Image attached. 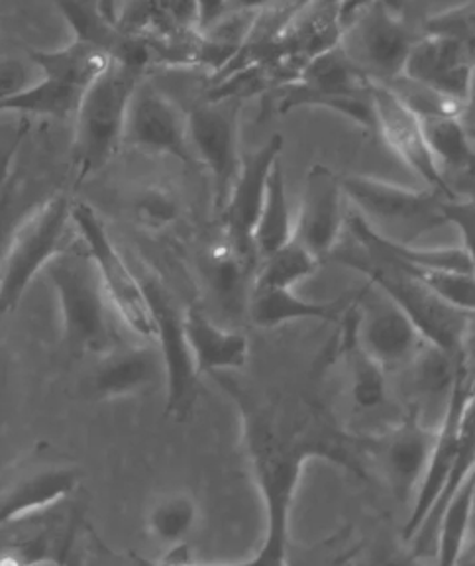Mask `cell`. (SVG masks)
Returning a JSON list of instances; mask_svg holds the SVG:
<instances>
[{
  "label": "cell",
  "mask_w": 475,
  "mask_h": 566,
  "mask_svg": "<svg viewBox=\"0 0 475 566\" xmlns=\"http://www.w3.org/2000/svg\"><path fill=\"white\" fill-rule=\"evenodd\" d=\"M42 274L57 297L63 345L73 356H101L116 346L110 303L87 248L63 247Z\"/></svg>",
  "instance_id": "cell-3"
},
{
  "label": "cell",
  "mask_w": 475,
  "mask_h": 566,
  "mask_svg": "<svg viewBox=\"0 0 475 566\" xmlns=\"http://www.w3.org/2000/svg\"><path fill=\"white\" fill-rule=\"evenodd\" d=\"M236 401L247 462L265 505V537L250 565H287L291 510L308 460H328L366 480L368 437L344 431L323 403L305 396H260L221 376Z\"/></svg>",
  "instance_id": "cell-1"
},
{
  "label": "cell",
  "mask_w": 475,
  "mask_h": 566,
  "mask_svg": "<svg viewBox=\"0 0 475 566\" xmlns=\"http://www.w3.org/2000/svg\"><path fill=\"white\" fill-rule=\"evenodd\" d=\"M30 123L27 116H20L18 123L9 128H0V193L12 177V166L17 159L18 150L28 136Z\"/></svg>",
  "instance_id": "cell-35"
},
{
  "label": "cell",
  "mask_w": 475,
  "mask_h": 566,
  "mask_svg": "<svg viewBox=\"0 0 475 566\" xmlns=\"http://www.w3.org/2000/svg\"><path fill=\"white\" fill-rule=\"evenodd\" d=\"M474 0L454 9L442 10L439 14H432L424 20L423 35L446 38L462 44L474 45Z\"/></svg>",
  "instance_id": "cell-32"
},
{
  "label": "cell",
  "mask_w": 475,
  "mask_h": 566,
  "mask_svg": "<svg viewBox=\"0 0 475 566\" xmlns=\"http://www.w3.org/2000/svg\"><path fill=\"white\" fill-rule=\"evenodd\" d=\"M166 7L179 30L197 32V0H166Z\"/></svg>",
  "instance_id": "cell-38"
},
{
  "label": "cell",
  "mask_w": 475,
  "mask_h": 566,
  "mask_svg": "<svg viewBox=\"0 0 475 566\" xmlns=\"http://www.w3.org/2000/svg\"><path fill=\"white\" fill-rule=\"evenodd\" d=\"M371 87L373 83L361 91H308L289 81L277 87L282 88V95L277 98V113L285 115L300 106H320L350 118L366 130H376V108Z\"/></svg>",
  "instance_id": "cell-26"
},
{
  "label": "cell",
  "mask_w": 475,
  "mask_h": 566,
  "mask_svg": "<svg viewBox=\"0 0 475 566\" xmlns=\"http://www.w3.org/2000/svg\"><path fill=\"white\" fill-rule=\"evenodd\" d=\"M229 12V0H197V32Z\"/></svg>",
  "instance_id": "cell-39"
},
{
  "label": "cell",
  "mask_w": 475,
  "mask_h": 566,
  "mask_svg": "<svg viewBox=\"0 0 475 566\" xmlns=\"http://www.w3.org/2000/svg\"><path fill=\"white\" fill-rule=\"evenodd\" d=\"M356 336L361 348L386 370L413 363L426 343L405 311L370 282L360 290L356 303Z\"/></svg>",
  "instance_id": "cell-13"
},
{
  "label": "cell",
  "mask_w": 475,
  "mask_h": 566,
  "mask_svg": "<svg viewBox=\"0 0 475 566\" xmlns=\"http://www.w3.org/2000/svg\"><path fill=\"white\" fill-rule=\"evenodd\" d=\"M71 207L67 195L53 193L20 217L0 258V323L17 311L28 287L65 247Z\"/></svg>",
  "instance_id": "cell-5"
},
{
  "label": "cell",
  "mask_w": 475,
  "mask_h": 566,
  "mask_svg": "<svg viewBox=\"0 0 475 566\" xmlns=\"http://www.w3.org/2000/svg\"><path fill=\"white\" fill-rule=\"evenodd\" d=\"M283 136L273 134L257 150L242 154L234 186L221 211L229 247L247 264L257 262L254 250V229L264 205L267 179L273 166L282 159Z\"/></svg>",
  "instance_id": "cell-14"
},
{
  "label": "cell",
  "mask_w": 475,
  "mask_h": 566,
  "mask_svg": "<svg viewBox=\"0 0 475 566\" xmlns=\"http://www.w3.org/2000/svg\"><path fill=\"white\" fill-rule=\"evenodd\" d=\"M18 199H20L18 189L12 187V177H10L9 184L0 193V258L4 254V248L9 244L10 234L17 227V222L27 212L18 209V203H20Z\"/></svg>",
  "instance_id": "cell-36"
},
{
  "label": "cell",
  "mask_w": 475,
  "mask_h": 566,
  "mask_svg": "<svg viewBox=\"0 0 475 566\" xmlns=\"http://www.w3.org/2000/svg\"><path fill=\"white\" fill-rule=\"evenodd\" d=\"M140 283L154 315V343L158 345L163 364V380L168 384L166 416L171 417L176 423H186L193 416L201 396V371L187 343L183 311H179L173 295L158 277L146 275Z\"/></svg>",
  "instance_id": "cell-8"
},
{
  "label": "cell",
  "mask_w": 475,
  "mask_h": 566,
  "mask_svg": "<svg viewBox=\"0 0 475 566\" xmlns=\"http://www.w3.org/2000/svg\"><path fill=\"white\" fill-rule=\"evenodd\" d=\"M77 464L70 460H32L0 484V525L22 522L70 497L81 484Z\"/></svg>",
  "instance_id": "cell-15"
},
{
  "label": "cell",
  "mask_w": 475,
  "mask_h": 566,
  "mask_svg": "<svg viewBox=\"0 0 475 566\" xmlns=\"http://www.w3.org/2000/svg\"><path fill=\"white\" fill-rule=\"evenodd\" d=\"M141 77L140 67L110 62L105 73L83 91L73 116V164L80 181L97 176L120 150L128 103Z\"/></svg>",
  "instance_id": "cell-4"
},
{
  "label": "cell",
  "mask_w": 475,
  "mask_h": 566,
  "mask_svg": "<svg viewBox=\"0 0 475 566\" xmlns=\"http://www.w3.org/2000/svg\"><path fill=\"white\" fill-rule=\"evenodd\" d=\"M346 201L353 205L371 229L399 242H411L444 224V195L434 189H411L378 177L348 176L342 179Z\"/></svg>",
  "instance_id": "cell-7"
},
{
  "label": "cell",
  "mask_w": 475,
  "mask_h": 566,
  "mask_svg": "<svg viewBox=\"0 0 475 566\" xmlns=\"http://www.w3.org/2000/svg\"><path fill=\"white\" fill-rule=\"evenodd\" d=\"M330 256H335L340 264L350 265L361 272L373 287L395 301L413 321L414 327L419 328L426 343L436 345L446 353L466 356L467 338H472L474 311L454 307L416 277L407 274L405 270L389 262L388 258L373 254L353 240L350 247H336Z\"/></svg>",
  "instance_id": "cell-2"
},
{
  "label": "cell",
  "mask_w": 475,
  "mask_h": 566,
  "mask_svg": "<svg viewBox=\"0 0 475 566\" xmlns=\"http://www.w3.org/2000/svg\"><path fill=\"white\" fill-rule=\"evenodd\" d=\"M77 40L93 44L113 60L146 71L151 62L150 44L124 32L103 7V0H55Z\"/></svg>",
  "instance_id": "cell-20"
},
{
  "label": "cell",
  "mask_w": 475,
  "mask_h": 566,
  "mask_svg": "<svg viewBox=\"0 0 475 566\" xmlns=\"http://www.w3.org/2000/svg\"><path fill=\"white\" fill-rule=\"evenodd\" d=\"M401 77L467 106L474 87V45L421 34L407 55Z\"/></svg>",
  "instance_id": "cell-16"
},
{
  "label": "cell",
  "mask_w": 475,
  "mask_h": 566,
  "mask_svg": "<svg viewBox=\"0 0 475 566\" xmlns=\"http://www.w3.org/2000/svg\"><path fill=\"white\" fill-rule=\"evenodd\" d=\"M434 434L416 413L379 437H368V459H373L399 502H413L431 459Z\"/></svg>",
  "instance_id": "cell-18"
},
{
  "label": "cell",
  "mask_w": 475,
  "mask_h": 566,
  "mask_svg": "<svg viewBox=\"0 0 475 566\" xmlns=\"http://www.w3.org/2000/svg\"><path fill=\"white\" fill-rule=\"evenodd\" d=\"M401 0H348L346 22L338 45L361 73L379 85L395 81L407 55L413 48L414 34L401 17Z\"/></svg>",
  "instance_id": "cell-6"
},
{
  "label": "cell",
  "mask_w": 475,
  "mask_h": 566,
  "mask_svg": "<svg viewBox=\"0 0 475 566\" xmlns=\"http://www.w3.org/2000/svg\"><path fill=\"white\" fill-rule=\"evenodd\" d=\"M123 146L151 156H171L187 166L194 164L187 140V113L144 77L128 103Z\"/></svg>",
  "instance_id": "cell-11"
},
{
  "label": "cell",
  "mask_w": 475,
  "mask_h": 566,
  "mask_svg": "<svg viewBox=\"0 0 475 566\" xmlns=\"http://www.w3.org/2000/svg\"><path fill=\"white\" fill-rule=\"evenodd\" d=\"M199 504L187 490H173L154 500L146 515V530L168 547L183 545L199 523Z\"/></svg>",
  "instance_id": "cell-29"
},
{
  "label": "cell",
  "mask_w": 475,
  "mask_h": 566,
  "mask_svg": "<svg viewBox=\"0 0 475 566\" xmlns=\"http://www.w3.org/2000/svg\"><path fill=\"white\" fill-rule=\"evenodd\" d=\"M346 195L342 179L323 164L308 169L293 239L315 256H330L346 229Z\"/></svg>",
  "instance_id": "cell-17"
},
{
  "label": "cell",
  "mask_w": 475,
  "mask_h": 566,
  "mask_svg": "<svg viewBox=\"0 0 475 566\" xmlns=\"http://www.w3.org/2000/svg\"><path fill=\"white\" fill-rule=\"evenodd\" d=\"M183 327L201 374L242 370L246 366L250 358L246 336L217 325L199 305H189V310L183 311Z\"/></svg>",
  "instance_id": "cell-23"
},
{
  "label": "cell",
  "mask_w": 475,
  "mask_h": 566,
  "mask_svg": "<svg viewBox=\"0 0 475 566\" xmlns=\"http://www.w3.org/2000/svg\"><path fill=\"white\" fill-rule=\"evenodd\" d=\"M71 224H75L83 247L87 248L95 262L110 307L118 313V317L123 318L126 327L133 333L140 335L141 338H154V315L141 290L140 280L124 262L123 254L108 237L105 222L98 217L97 211L85 203H73Z\"/></svg>",
  "instance_id": "cell-9"
},
{
  "label": "cell",
  "mask_w": 475,
  "mask_h": 566,
  "mask_svg": "<svg viewBox=\"0 0 475 566\" xmlns=\"http://www.w3.org/2000/svg\"><path fill=\"white\" fill-rule=\"evenodd\" d=\"M371 97L376 108V130L388 142L389 148L395 151L401 161L407 164V168L421 177L431 189L444 197H458L452 191L448 181L442 176L436 159L429 150L421 120L413 108H409L397 97L388 85L373 83Z\"/></svg>",
  "instance_id": "cell-19"
},
{
  "label": "cell",
  "mask_w": 475,
  "mask_h": 566,
  "mask_svg": "<svg viewBox=\"0 0 475 566\" xmlns=\"http://www.w3.org/2000/svg\"><path fill=\"white\" fill-rule=\"evenodd\" d=\"M242 98H204L187 113V140L194 161L209 169L214 184V205L221 212L242 161L240 151Z\"/></svg>",
  "instance_id": "cell-10"
},
{
  "label": "cell",
  "mask_w": 475,
  "mask_h": 566,
  "mask_svg": "<svg viewBox=\"0 0 475 566\" xmlns=\"http://www.w3.org/2000/svg\"><path fill=\"white\" fill-rule=\"evenodd\" d=\"M81 95L83 91L80 88L42 77L17 95L2 98L0 116L18 115L27 118L42 116L53 120H70L80 106Z\"/></svg>",
  "instance_id": "cell-28"
},
{
  "label": "cell",
  "mask_w": 475,
  "mask_h": 566,
  "mask_svg": "<svg viewBox=\"0 0 475 566\" xmlns=\"http://www.w3.org/2000/svg\"><path fill=\"white\" fill-rule=\"evenodd\" d=\"M257 262L260 268L254 275V285L262 287H293L295 283L317 274L320 268V258L308 252L295 239Z\"/></svg>",
  "instance_id": "cell-31"
},
{
  "label": "cell",
  "mask_w": 475,
  "mask_h": 566,
  "mask_svg": "<svg viewBox=\"0 0 475 566\" xmlns=\"http://www.w3.org/2000/svg\"><path fill=\"white\" fill-rule=\"evenodd\" d=\"M285 2V0H229V10L238 12H262L265 9H272L275 4Z\"/></svg>",
  "instance_id": "cell-40"
},
{
  "label": "cell",
  "mask_w": 475,
  "mask_h": 566,
  "mask_svg": "<svg viewBox=\"0 0 475 566\" xmlns=\"http://www.w3.org/2000/svg\"><path fill=\"white\" fill-rule=\"evenodd\" d=\"M358 292L344 293L332 301H307L291 292V287L252 285L247 297V315L255 327L275 328L293 321H326L340 323L352 310Z\"/></svg>",
  "instance_id": "cell-22"
},
{
  "label": "cell",
  "mask_w": 475,
  "mask_h": 566,
  "mask_svg": "<svg viewBox=\"0 0 475 566\" xmlns=\"http://www.w3.org/2000/svg\"><path fill=\"white\" fill-rule=\"evenodd\" d=\"M42 80V73L38 71L34 62L20 60V57H4L0 60V101L12 97L20 91L34 85Z\"/></svg>",
  "instance_id": "cell-33"
},
{
  "label": "cell",
  "mask_w": 475,
  "mask_h": 566,
  "mask_svg": "<svg viewBox=\"0 0 475 566\" xmlns=\"http://www.w3.org/2000/svg\"><path fill=\"white\" fill-rule=\"evenodd\" d=\"M116 2H118V0H103V7H105L106 12L113 18H115Z\"/></svg>",
  "instance_id": "cell-41"
},
{
  "label": "cell",
  "mask_w": 475,
  "mask_h": 566,
  "mask_svg": "<svg viewBox=\"0 0 475 566\" xmlns=\"http://www.w3.org/2000/svg\"><path fill=\"white\" fill-rule=\"evenodd\" d=\"M293 239V219H291L289 201H287V186L283 174L282 159L273 166L267 189H265L264 205L257 214L254 229L255 258L262 260L275 252L277 248L287 244Z\"/></svg>",
  "instance_id": "cell-27"
},
{
  "label": "cell",
  "mask_w": 475,
  "mask_h": 566,
  "mask_svg": "<svg viewBox=\"0 0 475 566\" xmlns=\"http://www.w3.org/2000/svg\"><path fill=\"white\" fill-rule=\"evenodd\" d=\"M472 407H474V374H472V366L466 360L460 366L454 384L450 388L444 417H442L441 427L434 434L431 459L424 470L423 480L416 488L411 515L403 527V539H413L414 533L421 527L426 513L434 504L436 495L441 494L442 488L446 484L450 470L458 457L466 417Z\"/></svg>",
  "instance_id": "cell-12"
},
{
  "label": "cell",
  "mask_w": 475,
  "mask_h": 566,
  "mask_svg": "<svg viewBox=\"0 0 475 566\" xmlns=\"http://www.w3.org/2000/svg\"><path fill=\"white\" fill-rule=\"evenodd\" d=\"M173 217H176V205L168 195L150 191L141 199L140 219L144 224L158 229L161 224L173 221Z\"/></svg>",
  "instance_id": "cell-37"
},
{
  "label": "cell",
  "mask_w": 475,
  "mask_h": 566,
  "mask_svg": "<svg viewBox=\"0 0 475 566\" xmlns=\"http://www.w3.org/2000/svg\"><path fill=\"white\" fill-rule=\"evenodd\" d=\"M30 60L45 80L57 81L80 91H85L93 81L98 80L113 62L103 50L77 38L60 50H32Z\"/></svg>",
  "instance_id": "cell-25"
},
{
  "label": "cell",
  "mask_w": 475,
  "mask_h": 566,
  "mask_svg": "<svg viewBox=\"0 0 475 566\" xmlns=\"http://www.w3.org/2000/svg\"><path fill=\"white\" fill-rule=\"evenodd\" d=\"M424 140L436 159L442 176L456 193V181L474 179V142L460 115H416ZM458 195V193H456Z\"/></svg>",
  "instance_id": "cell-24"
},
{
  "label": "cell",
  "mask_w": 475,
  "mask_h": 566,
  "mask_svg": "<svg viewBox=\"0 0 475 566\" xmlns=\"http://www.w3.org/2000/svg\"><path fill=\"white\" fill-rule=\"evenodd\" d=\"M442 219L450 222L458 229L460 247L466 248L467 252L474 254V229H475V209L474 199L469 197H446L442 201Z\"/></svg>",
  "instance_id": "cell-34"
},
{
  "label": "cell",
  "mask_w": 475,
  "mask_h": 566,
  "mask_svg": "<svg viewBox=\"0 0 475 566\" xmlns=\"http://www.w3.org/2000/svg\"><path fill=\"white\" fill-rule=\"evenodd\" d=\"M475 478H466L458 492L450 497L434 522V547L439 565L452 566L458 563L466 545L467 531L474 513Z\"/></svg>",
  "instance_id": "cell-30"
},
{
  "label": "cell",
  "mask_w": 475,
  "mask_h": 566,
  "mask_svg": "<svg viewBox=\"0 0 475 566\" xmlns=\"http://www.w3.org/2000/svg\"><path fill=\"white\" fill-rule=\"evenodd\" d=\"M161 378L158 345L113 346L101 354V363L91 374V394L98 399L130 398Z\"/></svg>",
  "instance_id": "cell-21"
}]
</instances>
